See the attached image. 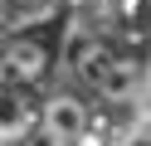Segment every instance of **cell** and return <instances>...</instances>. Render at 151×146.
Listing matches in <instances>:
<instances>
[{
	"label": "cell",
	"mask_w": 151,
	"mask_h": 146,
	"mask_svg": "<svg viewBox=\"0 0 151 146\" xmlns=\"http://www.w3.org/2000/svg\"><path fill=\"white\" fill-rule=\"evenodd\" d=\"M59 73L68 88L93 97L98 107H122L146 93V68L107 34V24L78 15L59 39Z\"/></svg>",
	"instance_id": "obj_1"
},
{
	"label": "cell",
	"mask_w": 151,
	"mask_h": 146,
	"mask_svg": "<svg viewBox=\"0 0 151 146\" xmlns=\"http://www.w3.org/2000/svg\"><path fill=\"white\" fill-rule=\"evenodd\" d=\"M63 29H44L39 19H20L0 34V88H39L59 68Z\"/></svg>",
	"instance_id": "obj_2"
},
{
	"label": "cell",
	"mask_w": 151,
	"mask_h": 146,
	"mask_svg": "<svg viewBox=\"0 0 151 146\" xmlns=\"http://www.w3.org/2000/svg\"><path fill=\"white\" fill-rule=\"evenodd\" d=\"M34 127H39L34 88H0V146H20Z\"/></svg>",
	"instance_id": "obj_3"
},
{
	"label": "cell",
	"mask_w": 151,
	"mask_h": 146,
	"mask_svg": "<svg viewBox=\"0 0 151 146\" xmlns=\"http://www.w3.org/2000/svg\"><path fill=\"white\" fill-rule=\"evenodd\" d=\"M68 5L73 0H15V15L20 19H59ZM20 19H15V24H20Z\"/></svg>",
	"instance_id": "obj_4"
},
{
	"label": "cell",
	"mask_w": 151,
	"mask_h": 146,
	"mask_svg": "<svg viewBox=\"0 0 151 146\" xmlns=\"http://www.w3.org/2000/svg\"><path fill=\"white\" fill-rule=\"evenodd\" d=\"M15 0H0V34H5V29H15Z\"/></svg>",
	"instance_id": "obj_5"
}]
</instances>
